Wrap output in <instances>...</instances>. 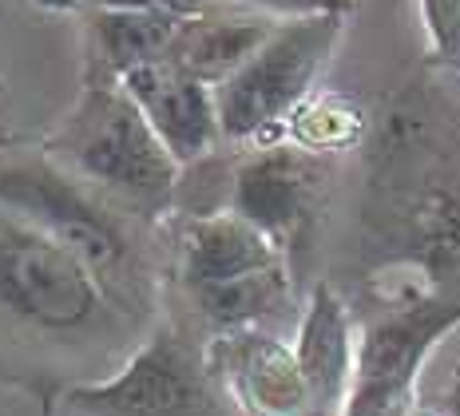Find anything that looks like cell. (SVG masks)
<instances>
[{"label": "cell", "mask_w": 460, "mask_h": 416, "mask_svg": "<svg viewBox=\"0 0 460 416\" xmlns=\"http://www.w3.org/2000/svg\"><path fill=\"white\" fill-rule=\"evenodd\" d=\"M453 329H460V302L425 297L381 309L358 337V376L345 416L397 396H417V376L425 373L440 337Z\"/></svg>", "instance_id": "8992f818"}, {"label": "cell", "mask_w": 460, "mask_h": 416, "mask_svg": "<svg viewBox=\"0 0 460 416\" xmlns=\"http://www.w3.org/2000/svg\"><path fill=\"white\" fill-rule=\"evenodd\" d=\"M270 32L274 24L262 21V16L199 13V16H187L183 28H179L167 64H175L179 72L195 75V80L210 84V88H218L270 40Z\"/></svg>", "instance_id": "7c38bea8"}, {"label": "cell", "mask_w": 460, "mask_h": 416, "mask_svg": "<svg viewBox=\"0 0 460 416\" xmlns=\"http://www.w3.org/2000/svg\"><path fill=\"white\" fill-rule=\"evenodd\" d=\"M278 266H286L282 246L246 218H238L234 210L199 215L183 230V282L190 286V294H203V289Z\"/></svg>", "instance_id": "8fae6325"}, {"label": "cell", "mask_w": 460, "mask_h": 416, "mask_svg": "<svg viewBox=\"0 0 460 416\" xmlns=\"http://www.w3.org/2000/svg\"><path fill=\"white\" fill-rule=\"evenodd\" d=\"M314 182H318V163L298 147H262L246 155L230 175V207L238 218H246L262 235H270L278 246L282 238L298 226L314 199Z\"/></svg>", "instance_id": "9c48e42d"}, {"label": "cell", "mask_w": 460, "mask_h": 416, "mask_svg": "<svg viewBox=\"0 0 460 416\" xmlns=\"http://www.w3.org/2000/svg\"><path fill=\"white\" fill-rule=\"evenodd\" d=\"M40 4H52V8H72L75 0H40Z\"/></svg>", "instance_id": "ffe728a7"}, {"label": "cell", "mask_w": 460, "mask_h": 416, "mask_svg": "<svg viewBox=\"0 0 460 416\" xmlns=\"http://www.w3.org/2000/svg\"><path fill=\"white\" fill-rule=\"evenodd\" d=\"M437 409L445 416H460V361L448 369V376L440 381L437 389Z\"/></svg>", "instance_id": "ac0fdd59"}, {"label": "cell", "mask_w": 460, "mask_h": 416, "mask_svg": "<svg viewBox=\"0 0 460 416\" xmlns=\"http://www.w3.org/2000/svg\"><path fill=\"white\" fill-rule=\"evenodd\" d=\"M243 4H258V8H270V13L282 16H318V13H353V0H243Z\"/></svg>", "instance_id": "2e32d148"}, {"label": "cell", "mask_w": 460, "mask_h": 416, "mask_svg": "<svg viewBox=\"0 0 460 416\" xmlns=\"http://www.w3.org/2000/svg\"><path fill=\"white\" fill-rule=\"evenodd\" d=\"M48 155L123 210L147 218L167 210L183 171L139 103L111 80H88L68 119L48 139Z\"/></svg>", "instance_id": "6da1fadb"}, {"label": "cell", "mask_w": 460, "mask_h": 416, "mask_svg": "<svg viewBox=\"0 0 460 416\" xmlns=\"http://www.w3.org/2000/svg\"><path fill=\"white\" fill-rule=\"evenodd\" d=\"M294 357L310 393V416H345L358 376V333L349 309L330 286H318L305 302Z\"/></svg>", "instance_id": "ba28073f"}, {"label": "cell", "mask_w": 460, "mask_h": 416, "mask_svg": "<svg viewBox=\"0 0 460 416\" xmlns=\"http://www.w3.org/2000/svg\"><path fill=\"white\" fill-rule=\"evenodd\" d=\"M187 16L167 8H139V13H100L92 16V60L95 80L119 84L143 64H159L171 56L179 28Z\"/></svg>", "instance_id": "4fadbf2b"}, {"label": "cell", "mask_w": 460, "mask_h": 416, "mask_svg": "<svg viewBox=\"0 0 460 416\" xmlns=\"http://www.w3.org/2000/svg\"><path fill=\"white\" fill-rule=\"evenodd\" d=\"M0 210L72 246L100 270V278L115 274L131 254L128 230L111 210V199L75 179L48 151L0 155Z\"/></svg>", "instance_id": "277c9868"}, {"label": "cell", "mask_w": 460, "mask_h": 416, "mask_svg": "<svg viewBox=\"0 0 460 416\" xmlns=\"http://www.w3.org/2000/svg\"><path fill=\"white\" fill-rule=\"evenodd\" d=\"M341 32V13L286 16L282 24H274L270 40L258 48L226 84L215 88L223 139L251 143L282 128L305 103V95L314 92Z\"/></svg>", "instance_id": "7a4b0ae2"}, {"label": "cell", "mask_w": 460, "mask_h": 416, "mask_svg": "<svg viewBox=\"0 0 460 416\" xmlns=\"http://www.w3.org/2000/svg\"><path fill=\"white\" fill-rule=\"evenodd\" d=\"M420 24L437 60L460 67V0H420Z\"/></svg>", "instance_id": "9a60e30c"}, {"label": "cell", "mask_w": 460, "mask_h": 416, "mask_svg": "<svg viewBox=\"0 0 460 416\" xmlns=\"http://www.w3.org/2000/svg\"><path fill=\"white\" fill-rule=\"evenodd\" d=\"M80 416H223L210 369L179 329L159 325L119 373L68 389Z\"/></svg>", "instance_id": "5b68a950"}, {"label": "cell", "mask_w": 460, "mask_h": 416, "mask_svg": "<svg viewBox=\"0 0 460 416\" xmlns=\"http://www.w3.org/2000/svg\"><path fill=\"white\" fill-rule=\"evenodd\" d=\"M119 88L139 103L147 123L155 128L163 147L179 167L207 159L223 143V123H218L215 88L195 75L179 72L175 64H143L119 80Z\"/></svg>", "instance_id": "52a82bcc"}, {"label": "cell", "mask_w": 460, "mask_h": 416, "mask_svg": "<svg viewBox=\"0 0 460 416\" xmlns=\"http://www.w3.org/2000/svg\"><path fill=\"white\" fill-rule=\"evenodd\" d=\"M100 13H139V8H167L179 16H199L207 13V0H88Z\"/></svg>", "instance_id": "e0dca14e"}, {"label": "cell", "mask_w": 460, "mask_h": 416, "mask_svg": "<svg viewBox=\"0 0 460 416\" xmlns=\"http://www.w3.org/2000/svg\"><path fill=\"white\" fill-rule=\"evenodd\" d=\"M190 297H195L199 314L218 333H238V329H258V322H266V317L286 305L290 278H286V266H278V270H262V274L238 278V282L203 289V294H190Z\"/></svg>", "instance_id": "5bb4252c"}, {"label": "cell", "mask_w": 460, "mask_h": 416, "mask_svg": "<svg viewBox=\"0 0 460 416\" xmlns=\"http://www.w3.org/2000/svg\"><path fill=\"white\" fill-rule=\"evenodd\" d=\"M215 357L230 396L251 416H310V393L294 345L262 329H238L223 333Z\"/></svg>", "instance_id": "30bf717a"}, {"label": "cell", "mask_w": 460, "mask_h": 416, "mask_svg": "<svg viewBox=\"0 0 460 416\" xmlns=\"http://www.w3.org/2000/svg\"><path fill=\"white\" fill-rule=\"evenodd\" d=\"M108 305L103 278L88 258L32 222L0 210V309L40 333H80Z\"/></svg>", "instance_id": "3957f363"}, {"label": "cell", "mask_w": 460, "mask_h": 416, "mask_svg": "<svg viewBox=\"0 0 460 416\" xmlns=\"http://www.w3.org/2000/svg\"><path fill=\"white\" fill-rule=\"evenodd\" d=\"M349 416H425L417 396H397V401H385V404H373V409H361V412H349Z\"/></svg>", "instance_id": "d6986e66"}]
</instances>
